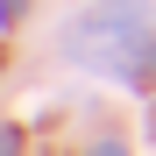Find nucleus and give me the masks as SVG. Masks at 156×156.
<instances>
[{
	"instance_id": "f257e3e1",
	"label": "nucleus",
	"mask_w": 156,
	"mask_h": 156,
	"mask_svg": "<svg viewBox=\"0 0 156 156\" xmlns=\"http://www.w3.org/2000/svg\"><path fill=\"white\" fill-rule=\"evenodd\" d=\"M142 29H149L142 0H99V7H85V14L64 21V57L71 64H114L121 71V57L142 43Z\"/></svg>"
},
{
	"instance_id": "f03ea898",
	"label": "nucleus",
	"mask_w": 156,
	"mask_h": 156,
	"mask_svg": "<svg viewBox=\"0 0 156 156\" xmlns=\"http://www.w3.org/2000/svg\"><path fill=\"white\" fill-rule=\"evenodd\" d=\"M121 78H128V85H156V43H135V50H128V57H121Z\"/></svg>"
},
{
	"instance_id": "7ed1b4c3",
	"label": "nucleus",
	"mask_w": 156,
	"mask_h": 156,
	"mask_svg": "<svg viewBox=\"0 0 156 156\" xmlns=\"http://www.w3.org/2000/svg\"><path fill=\"white\" fill-rule=\"evenodd\" d=\"M21 149V135H14V128H0V156H14Z\"/></svg>"
},
{
	"instance_id": "20e7f679",
	"label": "nucleus",
	"mask_w": 156,
	"mask_h": 156,
	"mask_svg": "<svg viewBox=\"0 0 156 156\" xmlns=\"http://www.w3.org/2000/svg\"><path fill=\"white\" fill-rule=\"evenodd\" d=\"M92 156H128V149H121V142H99V149H92Z\"/></svg>"
}]
</instances>
